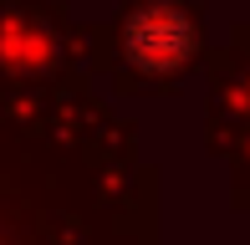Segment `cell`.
<instances>
[{
    "instance_id": "6da1fadb",
    "label": "cell",
    "mask_w": 250,
    "mask_h": 245,
    "mask_svg": "<svg viewBox=\"0 0 250 245\" xmlns=\"http://www.w3.org/2000/svg\"><path fill=\"white\" fill-rule=\"evenodd\" d=\"M199 26L184 0H143L123 20V57L148 77H174L194 61Z\"/></svg>"
}]
</instances>
